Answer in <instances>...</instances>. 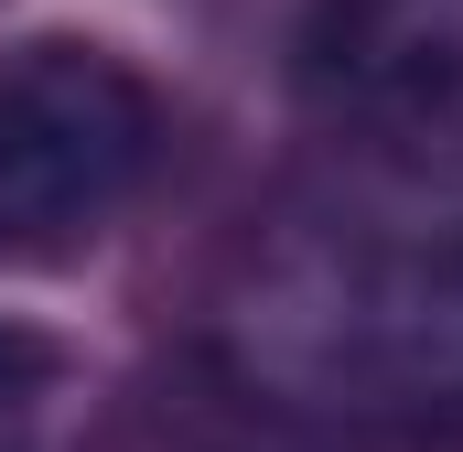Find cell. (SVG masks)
I'll list each match as a JSON object with an SVG mask.
<instances>
[{"label":"cell","instance_id":"cell-1","mask_svg":"<svg viewBox=\"0 0 463 452\" xmlns=\"http://www.w3.org/2000/svg\"><path fill=\"white\" fill-rule=\"evenodd\" d=\"M216 334L291 410L463 431V226H291L248 248Z\"/></svg>","mask_w":463,"mask_h":452},{"label":"cell","instance_id":"cell-2","mask_svg":"<svg viewBox=\"0 0 463 452\" xmlns=\"http://www.w3.org/2000/svg\"><path fill=\"white\" fill-rule=\"evenodd\" d=\"M162 108L109 43H22L0 54V259H76L151 184Z\"/></svg>","mask_w":463,"mask_h":452},{"label":"cell","instance_id":"cell-3","mask_svg":"<svg viewBox=\"0 0 463 452\" xmlns=\"http://www.w3.org/2000/svg\"><path fill=\"white\" fill-rule=\"evenodd\" d=\"M313 54L388 162L463 184V0H324Z\"/></svg>","mask_w":463,"mask_h":452},{"label":"cell","instance_id":"cell-4","mask_svg":"<svg viewBox=\"0 0 463 452\" xmlns=\"http://www.w3.org/2000/svg\"><path fill=\"white\" fill-rule=\"evenodd\" d=\"M54 377H65V344L33 334V324H0V431H11L33 399H54Z\"/></svg>","mask_w":463,"mask_h":452}]
</instances>
